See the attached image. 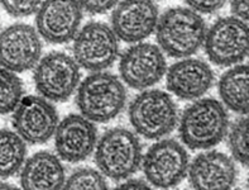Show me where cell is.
Segmentation results:
<instances>
[{"mask_svg":"<svg viewBox=\"0 0 249 190\" xmlns=\"http://www.w3.org/2000/svg\"><path fill=\"white\" fill-rule=\"evenodd\" d=\"M157 41L172 57H187L201 47L206 38L204 19L190 8H172L158 19Z\"/></svg>","mask_w":249,"mask_h":190,"instance_id":"6da1fadb","label":"cell"},{"mask_svg":"<svg viewBox=\"0 0 249 190\" xmlns=\"http://www.w3.org/2000/svg\"><path fill=\"white\" fill-rule=\"evenodd\" d=\"M229 119L224 105L215 99H200L183 112L180 137L193 150H205L218 145L227 134Z\"/></svg>","mask_w":249,"mask_h":190,"instance_id":"7a4b0ae2","label":"cell"},{"mask_svg":"<svg viewBox=\"0 0 249 190\" xmlns=\"http://www.w3.org/2000/svg\"><path fill=\"white\" fill-rule=\"evenodd\" d=\"M125 99V88L117 76L98 73L81 82L76 100L82 117L91 122H107L122 112Z\"/></svg>","mask_w":249,"mask_h":190,"instance_id":"3957f363","label":"cell"},{"mask_svg":"<svg viewBox=\"0 0 249 190\" xmlns=\"http://www.w3.org/2000/svg\"><path fill=\"white\" fill-rule=\"evenodd\" d=\"M95 161L101 174L122 180L134 174L141 166L142 147L134 133L124 128H114L99 141Z\"/></svg>","mask_w":249,"mask_h":190,"instance_id":"277c9868","label":"cell"},{"mask_svg":"<svg viewBox=\"0 0 249 190\" xmlns=\"http://www.w3.org/2000/svg\"><path fill=\"white\" fill-rule=\"evenodd\" d=\"M129 119L134 130L145 138H162L176 127L177 108L167 93L145 90L132 101Z\"/></svg>","mask_w":249,"mask_h":190,"instance_id":"5b68a950","label":"cell"},{"mask_svg":"<svg viewBox=\"0 0 249 190\" xmlns=\"http://www.w3.org/2000/svg\"><path fill=\"white\" fill-rule=\"evenodd\" d=\"M204 43L215 65H235L249 56V25L235 17L220 18L206 32Z\"/></svg>","mask_w":249,"mask_h":190,"instance_id":"8992f818","label":"cell"},{"mask_svg":"<svg viewBox=\"0 0 249 190\" xmlns=\"http://www.w3.org/2000/svg\"><path fill=\"white\" fill-rule=\"evenodd\" d=\"M189 155L174 139H162L147 151L143 158L145 179L156 188L168 189L183 180L189 171Z\"/></svg>","mask_w":249,"mask_h":190,"instance_id":"52a82bcc","label":"cell"},{"mask_svg":"<svg viewBox=\"0 0 249 190\" xmlns=\"http://www.w3.org/2000/svg\"><path fill=\"white\" fill-rule=\"evenodd\" d=\"M33 77L36 89L43 98L66 100L79 84V65L75 58L63 52H51L39 60Z\"/></svg>","mask_w":249,"mask_h":190,"instance_id":"ba28073f","label":"cell"},{"mask_svg":"<svg viewBox=\"0 0 249 190\" xmlns=\"http://www.w3.org/2000/svg\"><path fill=\"white\" fill-rule=\"evenodd\" d=\"M118 38L110 27L92 22L77 33L73 42V57L77 65L90 71L107 69L118 57Z\"/></svg>","mask_w":249,"mask_h":190,"instance_id":"9c48e42d","label":"cell"},{"mask_svg":"<svg viewBox=\"0 0 249 190\" xmlns=\"http://www.w3.org/2000/svg\"><path fill=\"white\" fill-rule=\"evenodd\" d=\"M41 54V38L31 25L18 23L0 33V67L23 73L37 66Z\"/></svg>","mask_w":249,"mask_h":190,"instance_id":"30bf717a","label":"cell"},{"mask_svg":"<svg viewBox=\"0 0 249 190\" xmlns=\"http://www.w3.org/2000/svg\"><path fill=\"white\" fill-rule=\"evenodd\" d=\"M13 127L24 142L39 145L47 142L58 127V115L53 105L39 96H25L13 115Z\"/></svg>","mask_w":249,"mask_h":190,"instance_id":"8fae6325","label":"cell"},{"mask_svg":"<svg viewBox=\"0 0 249 190\" xmlns=\"http://www.w3.org/2000/svg\"><path fill=\"white\" fill-rule=\"evenodd\" d=\"M122 79L134 89L155 85L166 73V60L161 48L151 43H138L124 52L119 65Z\"/></svg>","mask_w":249,"mask_h":190,"instance_id":"7c38bea8","label":"cell"},{"mask_svg":"<svg viewBox=\"0 0 249 190\" xmlns=\"http://www.w3.org/2000/svg\"><path fill=\"white\" fill-rule=\"evenodd\" d=\"M81 18V3L44 1L37 13V29L47 42L65 43L76 35Z\"/></svg>","mask_w":249,"mask_h":190,"instance_id":"4fadbf2b","label":"cell"},{"mask_svg":"<svg viewBox=\"0 0 249 190\" xmlns=\"http://www.w3.org/2000/svg\"><path fill=\"white\" fill-rule=\"evenodd\" d=\"M96 141V128L91 120L77 114L65 118L54 133L57 153L69 162L85 160L94 151Z\"/></svg>","mask_w":249,"mask_h":190,"instance_id":"5bb4252c","label":"cell"},{"mask_svg":"<svg viewBox=\"0 0 249 190\" xmlns=\"http://www.w3.org/2000/svg\"><path fill=\"white\" fill-rule=\"evenodd\" d=\"M187 172L194 190H231L238 175L233 160L218 151L197 156Z\"/></svg>","mask_w":249,"mask_h":190,"instance_id":"9a60e30c","label":"cell"},{"mask_svg":"<svg viewBox=\"0 0 249 190\" xmlns=\"http://www.w3.org/2000/svg\"><path fill=\"white\" fill-rule=\"evenodd\" d=\"M157 5L152 1H123L118 4L111 17L113 31L125 42H139L157 28Z\"/></svg>","mask_w":249,"mask_h":190,"instance_id":"2e32d148","label":"cell"},{"mask_svg":"<svg viewBox=\"0 0 249 190\" xmlns=\"http://www.w3.org/2000/svg\"><path fill=\"white\" fill-rule=\"evenodd\" d=\"M214 75L208 63L196 58L178 61L167 73V88L181 99H197L212 88Z\"/></svg>","mask_w":249,"mask_h":190,"instance_id":"e0dca14e","label":"cell"},{"mask_svg":"<svg viewBox=\"0 0 249 190\" xmlns=\"http://www.w3.org/2000/svg\"><path fill=\"white\" fill-rule=\"evenodd\" d=\"M23 190H61L65 169L60 158L50 152H37L25 161L20 172Z\"/></svg>","mask_w":249,"mask_h":190,"instance_id":"ac0fdd59","label":"cell"},{"mask_svg":"<svg viewBox=\"0 0 249 190\" xmlns=\"http://www.w3.org/2000/svg\"><path fill=\"white\" fill-rule=\"evenodd\" d=\"M223 103L235 113H249V63L237 65L223 74L219 81Z\"/></svg>","mask_w":249,"mask_h":190,"instance_id":"d6986e66","label":"cell"},{"mask_svg":"<svg viewBox=\"0 0 249 190\" xmlns=\"http://www.w3.org/2000/svg\"><path fill=\"white\" fill-rule=\"evenodd\" d=\"M27 147L24 139L12 131H0V177L18 172L24 164Z\"/></svg>","mask_w":249,"mask_h":190,"instance_id":"ffe728a7","label":"cell"},{"mask_svg":"<svg viewBox=\"0 0 249 190\" xmlns=\"http://www.w3.org/2000/svg\"><path fill=\"white\" fill-rule=\"evenodd\" d=\"M22 96V80L9 70L0 67V114L16 111Z\"/></svg>","mask_w":249,"mask_h":190,"instance_id":"44dd1931","label":"cell"},{"mask_svg":"<svg viewBox=\"0 0 249 190\" xmlns=\"http://www.w3.org/2000/svg\"><path fill=\"white\" fill-rule=\"evenodd\" d=\"M231 155L242 165L249 166V117H244L233 124L229 134Z\"/></svg>","mask_w":249,"mask_h":190,"instance_id":"7402d4cb","label":"cell"},{"mask_svg":"<svg viewBox=\"0 0 249 190\" xmlns=\"http://www.w3.org/2000/svg\"><path fill=\"white\" fill-rule=\"evenodd\" d=\"M62 190H107V184L101 172L82 168L67 179Z\"/></svg>","mask_w":249,"mask_h":190,"instance_id":"603a6c76","label":"cell"},{"mask_svg":"<svg viewBox=\"0 0 249 190\" xmlns=\"http://www.w3.org/2000/svg\"><path fill=\"white\" fill-rule=\"evenodd\" d=\"M4 9L9 13L12 17H28L38 13L41 8V1H23V0H4L1 1Z\"/></svg>","mask_w":249,"mask_h":190,"instance_id":"cb8c5ba5","label":"cell"},{"mask_svg":"<svg viewBox=\"0 0 249 190\" xmlns=\"http://www.w3.org/2000/svg\"><path fill=\"white\" fill-rule=\"evenodd\" d=\"M187 5L191 6L194 12L213 13L216 12L224 5V1H186Z\"/></svg>","mask_w":249,"mask_h":190,"instance_id":"d4e9b609","label":"cell"},{"mask_svg":"<svg viewBox=\"0 0 249 190\" xmlns=\"http://www.w3.org/2000/svg\"><path fill=\"white\" fill-rule=\"evenodd\" d=\"M81 6L82 9H85L91 14H101L114 8L115 1H84L81 3Z\"/></svg>","mask_w":249,"mask_h":190,"instance_id":"484cf974","label":"cell"},{"mask_svg":"<svg viewBox=\"0 0 249 190\" xmlns=\"http://www.w3.org/2000/svg\"><path fill=\"white\" fill-rule=\"evenodd\" d=\"M231 12L235 18L243 22H249V1H233Z\"/></svg>","mask_w":249,"mask_h":190,"instance_id":"4316f807","label":"cell"},{"mask_svg":"<svg viewBox=\"0 0 249 190\" xmlns=\"http://www.w3.org/2000/svg\"><path fill=\"white\" fill-rule=\"evenodd\" d=\"M115 190H153L148 184L142 180H128L120 184Z\"/></svg>","mask_w":249,"mask_h":190,"instance_id":"83f0119b","label":"cell"},{"mask_svg":"<svg viewBox=\"0 0 249 190\" xmlns=\"http://www.w3.org/2000/svg\"><path fill=\"white\" fill-rule=\"evenodd\" d=\"M0 190H19V189L14 187V185H12V184L0 183Z\"/></svg>","mask_w":249,"mask_h":190,"instance_id":"f1b7e54d","label":"cell"},{"mask_svg":"<svg viewBox=\"0 0 249 190\" xmlns=\"http://www.w3.org/2000/svg\"><path fill=\"white\" fill-rule=\"evenodd\" d=\"M248 185H249V179H248Z\"/></svg>","mask_w":249,"mask_h":190,"instance_id":"f546056e","label":"cell"},{"mask_svg":"<svg viewBox=\"0 0 249 190\" xmlns=\"http://www.w3.org/2000/svg\"><path fill=\"white\" fill-rule=\"evenodd\" d=\"M237 190H240V189H237Z\"/></svg>","mask_w":249,"mask_h":190,"instance_id":"4dcf8cb0","label":"cell"}]
</instances>
